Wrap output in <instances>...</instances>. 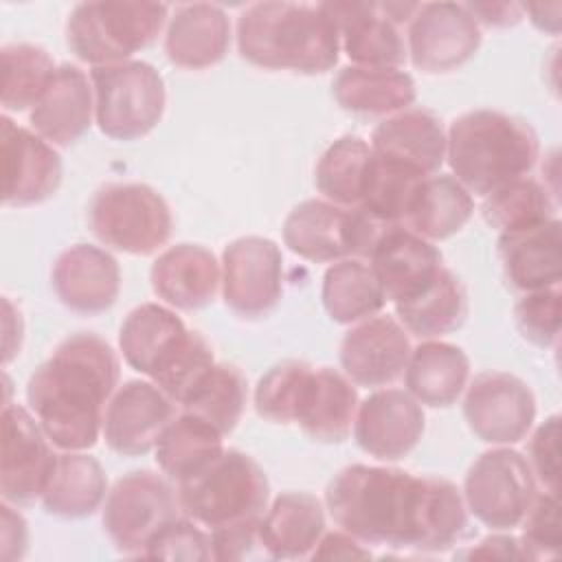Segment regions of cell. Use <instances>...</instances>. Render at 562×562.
I'll list each match as a JSON object with an SVG mask.
<instances>
[{"label":"cell","instance_id":"cell-1","mask_svg":"<svg viewBox=\"0 0 562 562\" xmlns=\"http://www.w3.org/2000/svg\"><path fill=\"white\" fill-rule=\"evenodd\" d=\"M325 507L364 544L441 553L468 533V507L454 483L397 468H342L325 490Z\"/></svg>","mask_w":562,"mask_h":562},{"label":"cell","instance_id":"cell-2","mask_svg":"<svg viewBox=\"0 0 562 562\" xmlns=\"http://www.w3.org/2000/svg\"><path fill=\"white\" fill-rule=\"evenodd\" d=\"M119 386V358L94 334L57 345L26 384V402L53 446L88 450L103 432L105 408Z\"/></svg>","mask_w":562,"mask_h":562},{"label":"cell","instance_id":"cell-3","mask_svg":"<svg viewBox=\"0 0 562 562\" xmlns=\"http://www.w3.org/2000/svg\"><path fill=\"white\" fill-rule=\"evenodd\" d=\"M237 48L259 68L321 75L336 66L340 35L323 4L255 2L237 20Z\"/></svg>","mask_w":562,"mask_h":562},{"label":"cell","instance_id":"cell-4","mask_svg":"<svg viewBox=\"0 0 562 562\" xmlns=\"http://www.w3.org/2000/svg\"><path fill=\"white\" fill-rule=\"evenodd\" d=\"M540 156L533 127L498 110H472L450 123L446 158L452 176L481 198L529 176Z\"/></svg>","mask_w":562,"mask_h":562},{"label":"cell","instance_id":"cell-5","mask_svg":"<svg viewBox=\"0 0 562 562\" xmlns=\"http://www.w3.org/2000/svg\"><path fill=\"white\" fill-rule=\"evenodd\" d=\"M270 483L263 468L239 450H222L195 476L178 483V503L187 518L211 531L268 509Z\"/></svg>","mask_w":562,"mask_h":562},{"label":"cell","instance_id":"cell-6","mask_svg":"<svg viewBox=\"0 0 562 562\" xmlns=\"http://www.w3.org/2000/svg\"><path fill=\"white\" fill-rule=\"evenodd\" d=\"M169 7L162 2H81L66 22V42L86 64L127 61L156 42Z\"/></svg>","mask_w":562,"mask_h":562},{"label":"cell","instance_id":"cell-7","mask_svg":"<svg viewBox=\"0 0 562 562\" xmlns=\"http://www.w3.org/2000/svg\"><path fill=\"white\" fill-rule=\"evenodd\" d=\"M94 119L99 130L116 140H136L162 119L167 92L160 72L138 59L94 66Z\"/></svg>","mask_w":562,"mask_h":562},{"label":"cell","instance_id":"cell-8","mask_svg":"<svg viewBox=\"0 0 562 562\" xmlns=\"http://www.w3.org/2000/svg\"><path fill=\"white\" fill-rule=\"evenodd\" d=\"M94 237L127 255H154L171 235V211L165 198L140 182L101 187L88 209Z\"/></svg>","mask_w":562,"mask_h":562},{"label":"cell","instance_id":"cell-9","mask_svg":"<svg viewBox=\"0 0 562 562\" xmlns=\"http://www.w3.org/2000/svg\"><path fill=\"white\" fill-rule=\"evenodd\" d=\"M536 496L538 481L527 459L512 448L483 452L463 481L468 512L494 531L518 527Z\"/></svg>","mask_w":562,"mask_h":562},{"label":"cell","instance_id":"cell-10","mask_svg":"<svg viewBox=\"0 0 562 562\" xmlns=\"http://www.w3.org/2000/svg\"><path fill=\"white\" fill-rule=\"evenodd\" d=\"M178 492L158 474L136 470L121 476L105 496L103 527L123 555H145L147 544L180 518Z\"/></svg>","mask_w":562,"mask_h":562},{"label":"cell","instance_id":"cell-11","mask_svg":"<svg viewBox=\"0 0 562 562\" xmlns=\"http://www.w3.org/2000/svg\"><path fill=\"white\" fill-rule=\"evenodd\" d=\"M224 303L244 318L266 316L283 294L281 248L259 235L231 241L222 252Z\"/></svg>","mask_w":562,"mask_h":562},{"label":"cell","instance_id":"cell-12","mask_svg":"<svg viewBox=\"0 0 562 562\" xmlns=\"http://www.w3.org/2000/svg\"><path fill=\"white\" fill-rule=\"evenodd\" d=\"M463 417L485 443L512 446L527 437L536 422L533 391L507 371H483L465 386Z\"/></svg>","mask_w":562,"mask_h":562},{"label":"cell","instance_id":"cell-13","mask_svg":"<svg viewBox=\"0 0 562 562\" xmlns=\"http://www.w3.org/2000/svg\"><path fill=\"white\" fill-rule=\"evenodd\" d=\"M48 441L35 415L24 406L4 404L0 457V492L4 503L26 507L42 498L57 457Z\"/></svg>","mask_w":562,"mask_h":562},{"label":"cell","instance_id":"cell-14","mask_svg":"<svg viewBox=\"0 0 562 562\" xmlns=\"http://www.w3.org/2000/svg\"><path fill=\"white\" fill-rule=\"evenodd\" d=\"M481 46V26L459 2H424L408 22V55L428 75L457 70Z\"/></svg>","mask_w":562,"mask_h":562},{"label":"cell","instance_id":"cell-15","mask_svg":"<svg viewBox=\"0 0 562 562\" xmlns=\"http://www.w3.org/2000/svg\"><path fill=\"white\" fill-rule=\"evenodd\" d=\"M2 202L7 206H33L57 193L61 184V158L37 132L0 119Z\"/></svg>","mask_w":562,"mask_h":562},{"label":"cell","instance_id":"cell-16","mask_svg":"<svg viewBox=\"0 0 562 562\" xmlns=\"http://www.w3.org/2000/svg\"><path fill=\"white\" fill-rule=\"evenodd\" d=\"M408 331L393 316L356 323L340 342L342 373L358 386H389L404 375L411 358Z\"/></svg>","mask_w":562,"mask_h":562},{"label":"cell","instance_id":"cell-17","mask_svg":"<svg viewBox=\"0 0 562 562\" xmlns=\"http://www.w3.org/2000/svg\"><path fill=\"white\" fill-rule=\"evenodd\" d=\"M424 428V408L408 391L380 389L358 404L353 439L362 452L397 461L419 443Z\"/></svg>","mask_w":562,"mask_h":562},{"label":"cell","instance_id":"cell-18","mask_svg":"<svg viewBox=\"0 0 562 562\" xmlns=\"http://www.w3.org/2000/svg\"><path fill=\"white\" fill-rule=\"evenodd\" d=\"M171 419L173 402L154 382L130 380L105 408L103 439L114 452L138 457L156 448Z\"/></svg>","mask_w":562,"mask_h":562},{"label":"cell","instance_id":"cell-19","mask_svg":"<svg viewBox=\"0 0 562 562\" xmlns=\"http://www.w3.org/2000/svg\"><path fill=\"white\" fill-rule=\"evenodd\" d=\"M334 18L340 48L353 66L400 68L406 61V44L400 26L382 11L380 2H321Z\"/></svg>","mask_w":562,"mask_h":562},{"label":"cell","instance_id":"cell-20","mask_svg":"<svg viewBox=\"0 0 562 562\" xmlns=\"http://www.w3.org/2000/svg\"><path fill=\"white\" fill-rule=\"evenodd\" d=\"M53 290L68 310L77 314H101L119 299V263L99 246L75 244L53 266Z\"/></svg>","mask_w":562,"mask_h":562},{"label":"cell","instance_id":"cell-21","mask_svg":"<svg viewBox=\"0 0 562 562\" xmlns=\"http://www.w3.org/2000/svg\"><path fill=\"white\" fill-rule=\"evenodd\" d=\"M386 301L400 303L422 292L443 268L441 252L432 241L419 237L402 224H393L369 257Z\"/></svg>","mask_w":562,"mask_h":562},{"label":"cell","instance_id":"cell-22","mask_svg":"<svg viewBox=\"0 0 562 562\" xmlns=\"http://www.w3.org/2000/svg\"><path fill=\"white\" fill-rule=\"evenodd\" d=\"M358 413V393L353 382L329 369L307 371L294 408V424L321 443H340L351 435Z\"/></svg>","mask_w":562,"mask_h":562},{"label":"cell","instance_id":"cell-23","mask_svg":"<svg viewBox=\"0 0 562 562\" xmlns=\"http://www.w3.org/2000/svg\"><path fill=\"white\" fill-rule=\"evenodd\" d=\"M92 114V81H88V75L79 66L61 64L29 119L44 140L57 147H68L90 130Z\"/></svg>","mask_w":562,"mask_h":562},{"label":"cell","instance_id":"cell-24","mask_svg":"<svg viewBox=\"0 0 562 562\" xmlns=\"http://www.w3.org/2000/svg\"><path fill=\"white\" fill-rule=\"evenodd\" d=\"M498 259L512 290L536 292L560 285L562 224L558 217L531 228L501 233Z\"/></svg>","mask_w":562,"mask_h":562},{"label":"cell","instance_id":"cell-25","mask_svg":"<svg viewBox=\"0 0 562 562\" xmlns=\"http://www.w3.org/2000/svg\"><path fill=\"white\" fill-rule=\"evenodd\" d=\"M283 241L294 255L314 263L353 259V206L305 200L285 217Z\"/></svg>","mask_w":562,"mask_h":562},{"label":"cell","instance_id":"cell-26","mask_svg":"<svg viewBox=\"0 0 562 562\" xmlns=\"http://www.w3.org/2000/svg\"><path fill=\"white\" fill-rule=\"evenodd\" d=\"M149 281L158 299L176 310H202L222 283L215 255L200 244H176L151 263Z\"/></svg>","mask_w":562,"mask_h":562},{"label":"cell","instance_id":"cell-27","mask_svg":"<svg viewBox=\"0 0 562 562\" xmlns=\"http://www.w3.org/2000/svg\"><path fill=\"white\" fill-rule=\"evenodd\" d=\"M228 46L231 22L217 4H180L167 22L165 53L180 68L202 70L215 66L226 57Z\"/></svg>","mask_w":562,"mask_h":562},{"label":"cell","instance_id":"cell-28","mask_svg":"<svg viewBox=\"0 0 562 562\" xmlns=\"http://www.w3.org/2000/svg\"><path fill=\"white\" fill-rule=\"evenodd\" d=\"M373 154L432 176L446 160L441 121L422 108H408L382 119L371 134Z\"/></svg>","mask_w":562,"mask_h":562},{"label":"cell","instance_id":"cell-29","mask_svg":"<svg viewBox=\"0 0 562 562\" xmlns=\"http://www.w3.org/2000/svg\"><path fill=\"white\" fill-rule=\"evenodd\" d=\"M187 336L189 329L176 312L158 303H143L125 316L119 347L123 360L151 380L173 358Z\"/></svg>","mask_w":562,"mask_h":562},{"label":"cell","instance_id":"cell-30","mask_svg":"<svg viewBox=\"0 0 562 562\" xmlns=\"http://www.w3.org/2000/svg\"><path fill=\"white\" fill-rule=\"evenodd\" d=\"M470 360L457 345L441 340L419 342L408 358L404 382L406 391L426 406L448 408L468 386Z\"/></svg>","mask_w":562,"mask_h":562},{"label":"cell","instance_id":"cell-31","mask_svg":"<svg viewBox=\"0 0 562 562\" xmlns=\"http://www.w3.org/2000/svg\"><path fill=\"white\" fill-rule=\"evenodd\" d=\"M331 92L342 110L384 119L408 110L417 99L413 77L400 68L347 66L336 75Z\"/></svg>","mask_w":562,"mask_h":562},{"label":"cell","instance_id":"cell-32","mask_svg":"<svg viewBox=\"0 0 562 562\" xmlns=\"http://www.w3.org/2000/svg\"><path fill=\"white\" fill-rule=\"evenodd\" d=\"M261 533L270 560L310 558L325 533L323 503L307 492H285L261 518Z\"/></svg>","mask_w":562,"mask_h":562},{"label":"cell","instance_id":"cell-33","mask_svg":"<svg viewBox=\"0 0 562 562\" xmlns=\"http://www.w3.org/2000/svg\"><path fill=\"white\" fill-rule=\"evenodd\" d=\"M472 213V193L454 176L432 173L419 182L402 226L428 241H441L459 233Z\"/></svg>","mask_w":562,"mask_h":562},{"label":"cell","instance_id":"cell-34","mask_svg":"<svg viewBox=\"0 0 562 562\" xmlns=\"http://www.w3.org/2000/svg\"><path fill=\"white\" fill-rule=\"evenodd\" d=\"M108 496V479L101 463L83 450H64L55 465L42 505L59 518H86L94 514Z\"/></svg>","mask_w":562,"mask_h":562},{"label":"cell","instance_id":"cell-35","mask_svg":"<svg viewBox=\"0 0 562 562\" xmlns=\"http://www.w3.org/2000/svg\"><path fill=\"white\" fill-rule=\"evenodd\" d=\"M393 305L402 327L424 340L457 331L468 318L465 285L446 266L422 292Z\"/></svg>","mask_w":562,"mask_h":562},{"label":"cell","instance_id":"cell-36","mask_svg":"<svg viewBox=\"0 0 562 562\" xmlns=\"http://www.w3.org/2000/svg\"><path fill=\"white\" fill-rule=\"evenodd\" d=\"M222 437L209 422L182 411L162 430L154 448L156 463L167 479L182 483L222 454Z\"/></svg>","mask_w":562,"mask_h":562},{"label":"cell","instance_id":"cell-37","mask_svg":"<svg viewBox=\"0 0 562 562\" xmlns=\"http://www.w3.org/2000/svg\"><path fill=\"white\" fill-rule=\"evenodd\" d=\"M321 299L334 323L353 325L375 316L384 305V290L362 259H340L323 277Z\"/></svg>","mask_w":562,"mask_h":562},{"label":"cell","instance_id":"cell-38","mask_svg":"<svg viewBox=\"0 0 562 562\" xmlns=\"http://www.w3.org/2000/svg\"><path fill=\"white\" fill-rule=\"evenodd\" d=\"M555 209V198L547 184L525 176L487 193L481 215L498 233H514L558 217Z\"/></svg>","mask_w":562,"mask_h":562},{"label":"cell","instance_id":"cell-39","mask_svg":"<svg viewBox=\"0 0 562 562\" xmlns=\"http://www.w3.org/2000/svg\"><path fill=\"white\" fill-rule=\"evenodd\" d=\"M371 145L360 136H340L316 165V189L338 206H360L364 178L371 162Z\"/></svg>","mask_w":562,"mask_h":562},{"label":"cell","instance_id":"cell-40","mask_svg":"<svg viewBox=\"0 0 562 562\" xmlns=\"http://www.w3.org/2000/svg\"><path fill=\"white\" fill-rule=\"evenodd\" d=\"M2 61V108L7 112L33 110L48 88L57 66L53 57L35 44H7Z\"/></svg>","mask_w":562,"mask_h":562},{"label":"cell","instance_id":"cell-41","mask_svg":"<svg viewBox=\"0 0 562 562\" xmlns=\"http://www.w3.org/2000/svg\"><path fill=\"white\" fill-rule=\"evenodd\" d=\"M246 400L248 384L241 371L233 364L215 362L204 382L180 408L209 422L217 432L228 435L239 424L246 408Z\"/></svg>","mask_w":562,"mask_h":562},{"label":"cell","instance_id":"cell-42","mask_svg":"<svg viewBox=\"0 0 562 562\" xmlns=\"http://www.w3.org/2000/svg\"><path fill=\"white\" fill-rule=\"evenodd\" d=\"M424 178L426 176L413 167L373 154L364 178L360 206L382 222L402 224L408 204Z\"/></svg>","mask_w":562,"mask_h":562},{"label":"cell","instance_id":"cell-43","mask_svg":"<svg viewBox=\"0 0 562 562\" xmlns=\"http://www.w3.org/2000/svg\"><path fill=\"white\" fill-rule=\"evenodd\" d=\"M215 367L211 345L198 334L189 331L187 340L173 353V358L151 378V382L178 406H182L204 378Z\"/></svg>","mask_w":562,"mask_h":562},{"label":"cell","instance_id":"cell-44","mask_svg":"<svg viewBox=\"0 0 562 562\" xmlns=\"http://www.w3.org/2000/svg\"><path fill=\"white\" fill-rule=\"evenodd\" d=\"M310 364L288 360L268 369L255 386L257 415L274 424H294V408Z\"/></svg>","mask_w":562,"mask_h":562},{"label":"cell","instance_id":"cell-45","mask_svg":"<svg viewBox=\"0 0 562 562\" xmlns=\"http://www.w3.org/2000/svg\"><path fill=\"white\" fill-rule=\"evenodd\" d=\"M514 321L525 340L538 347H551L560 338L562 292L560 285L536 292H525L516 307Z\"/></svg>","mask_w":562,"mask_h":562},{"label":"cell","instance_id":"cell-46","mask_svg":"<svg viewBox=\"0 0 562 562\" xmlns=\"http://www.w3.org/2000/svg\"><path fill=\"white\" fill-rule=\"evenodd\" d=\"M520 533V544L527 560H547L560 553L562 531H560V505L555 492L538 494L525 514Z\"/></svg>","mask_w":562,"mask_h":562},{"label":"cell","instance_id":"cell-47","mask_svg":"<svg viewBox=\"0 0 562 562\" xmlns=\"http://www.w3.org/2000/svg\"><path fill=\"white\" fill-rule=\"evenodd\" d=\"M143 558L204 562L213 558L211 536H206L195 520L176 518L156 533V538L147 544Z\"/></svg>","mask_w":562,"mask_h":562},{"label":"cell","instance_id":"cell-48","mask_svg":"<svg viewBox=\"0 0 562 562\" xmlns=\"http://www.w3.org/2000/svg\"><path fill=\"white\" fill-rule=\"evenodd\" d=\"M213 560H268L261 518H248L211 531Z\"/></svg>","mask_w":562,"mask_h":562},{"label":"cell","instance_id":"cell-49","mask_svg":"<svg viewBox=\"0 0 562 562\" xmlns=\"http://www.w3.org/2000/svg\"><path fill=\"white\" fill-rule=\"evenodd\" d=\"M558 439H560V417L551 415L536 428L527 448V463L536 481L544 492L558 494Z\"/></svg>","mask_w":562,"mask_h":562},{"label":"cell","instance_id":"cell-50","mask_svg":"<svg viewBox=\"0 0 562 562\" xmlns=\"http://www.w3.org/2000/svg\"><path fill=\"white\" fill-rule=\"evenodd\" d=\"M0 516H2V558L4 560H20L26 553L29 544V529L24 516L18 512L15 505L4 503L0 505Z\"/></svg>","mask_w":562,"mask_h":562},{"label":"cell","instance_id":"cell-51","mask_svg":"<svg viewBox=\"0 0 562 562\" xmlns=\"http://www.w3.org/2000/svg\"><path fill=\"white\" fill-rule=\"evenodd\" d=\"M358 538L347 531H331L323 533L316 549L312 551V560H356V558H371V551L362 547Z\"/></svg>","mask_w":562,"mask_h":562},{"label":"cell","instance_id":"cell-52","mask_svg":"<svg viewBox=\"0 0 562 562\" xmlns=\"http://www.w3.org/2000/svg\"><path fill=\"white\" fill-rule=\"evenodd\" d=\"M465 9L472 13L476 24L507 29L522 20V4L516 2H465Z\"/></svg>","mask_w":562,"mask_h":562},{"label":"cell","instance_id":"cell-53","mask_svg":"<svg viewBox=\"0 0 562 562\" xmlns=\"http://www.w3.org/2000/svg\"><path fill=\"white\" fill-rule=\"evenodd\" d=\"M465 558H483V560H527L525 549L520 544V538L507 536V533H494L483 538L476 547H472Z\"/></svg>","mask_w":562,"mask_h":562},{"label":"cell","instance_id":"cell-54","mask_svg":"<svg viewBox=\"0 0 562 562\" xmlns=\"http://www.w3.org/2000/svg\"><path fill=\"white\" fill-rule=\"evenodd\" d=\"M522 9L531 15L529 20L533 22L536 29L549 33V35H558L560 33V11L562 4L560 2H551V4H522Z\"/></svg>","mask_w":562,"mask_h":562}]
</instances>
